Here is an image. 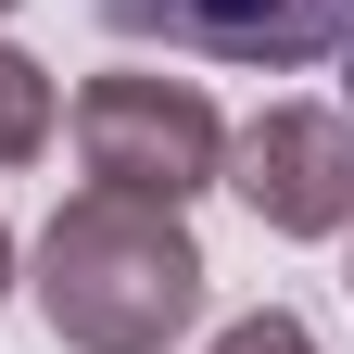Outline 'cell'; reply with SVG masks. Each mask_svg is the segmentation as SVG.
Segmentation results:
<instances>
[{
  "instance_id": "obj_1",
  "label": "cell",
  "mask_w": 354,
  "mask_h": 354,
  "mask_svg": "<svg viewBox=\"0 0 354 354\" xmlns=\"http://www.w3.org/2000/svg\"><path fill=\"white\" fill-rule=\"evenodd\" d=\"M38 317L76 354H165L203 317V241L177 203H127V190H76L38 228Z\"/></svg>"
},
{
  "instance_id": "obj_2",
  "label": "cell",
  "mask_w": 354,
  "mask_h": 354,
  "mask_svg": "<svg viewBox=\"0 0 354 354\" xmlns=\"http://www.w3.org/2000/svg\"><path fill=\"white\" fill-rule=\"evenodd\" d=\"M76 165H88V190H127V203H190L228 177V114H215V88L203 76H152V64H114V76H88L76 102Z\"/></svg>"
},
{
  "instance_id": "obj_3",
  "label": "cell",
  "mask_w": 354,
  "mask_h": 354,
  "mask_svg": "<svg viewBox=\"0 0 354 354\" xmlns=\"http://www.w3.org/2000/svg\"><path fill=\"white\" fill-rule=\"evenodd\" d=\"M88 13L140 51H190V64H241V76L354 64V0H88Z\"/></svg>"
},
{
  "instance_id": "obj_4",
  "label": "cell",
  "mask_w": 354,
  "mask_h": 354,
  "mask_svg": "<svg viewBox=\"0 0 354 354\" xmlns=\"http://www.w3.org/2000/svg\"><path fill=\"white\" fill-rule=\"evenodd\" d=\"M228 190L279 241H342L354 228V114L342 102H266L228 127Z\"/></svg>"
},
{
  "instance_id": "obj_5",
  "label": "cell",
  "mask_w": 354,
  "mask_h": 354,
  "mask_svg": "<svg viewBox=\"0 0 354 354\" xmlns=\"http://www.w3.org/2000/svg\"><path fill=\"white\" fill-rule=\"evenodd\" d=\"M51 127H64V88H51V64L0 51V165H38V152H51Z\"/></svg>"
},
{
  "instance_id": "obj_6",
  "label": "cell",
  "mask_w": 354,
  "mask_h": 354,
  "mask_svg": "<svg viewBox=\"0 0 354 354\" xmlns=\"http://www.w3.org/2000/svg\"><path fill=\"white\" fill-rule=\"evenodd\" d=\"M203 354H317V329H304L291 304H253V317H228V329H215Z\"/></svg>"
},
{
  "instance_id": "obj_7",
  "label": "cell",
  "mask_w": 354,
  "mask_h": 354,
  "mask_svg": "<svg viewBox=\"0 0 354 354\" xmlns=\"http://www.w3.org/2000/svg\"><path fill=\"white\" fill-rule=\"evenodd\" d=\"M0 291H13V228H0Z\"/></svg>"
},
{
  "instance_id": "obj_8",
  "label": "cell",
  "mask_w": 354,
  "mask_h": 354,
  "mask_svg": "<svg viewBox=\"0 0 354 354\" xmlns=\"http://www.w3.org/2000/svg\"><path fill=\"white\" fill-rule=\"evenodd\" d=\"M0 13H13V0H0Z\"/></svg>"
},
{
  "instance_id": "obj_9",
  "label": "cell",
  "mask_w": 354,
  "mask_h": 354,
  "mask_svg": "<svg viewBox=\"0 0 354 354\" xmlns=\"http://www.w3.org/2000/svg\"><path fill=\"white\" fill-rule=\"evenodd\" d=\"M342 279H354V266H342Z\"/></svg>"
}]
</instances>
